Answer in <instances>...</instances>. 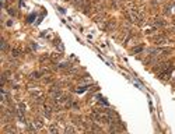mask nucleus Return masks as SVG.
<instances>
[{
    "instance_id": "10",
    "label": "nucleus",
    "mask_w": 175,
    "mask_h": 134,
    "mask_svg": "<svg viewBox=\"0 0 175 134\" xmlns=\"http://www.w3.org/2000/svg\"><path fill=\"white\" fill-rule=\"evenodd\" d=\"M9 13H10V14H11V16H14V14H16V11H14V10H11V8H10V10H9Z\"/></svg>"
},
{
    "instance_id": "5",
    "label": "nucleus",
    "mask_w": 175,
    "mask_h": 134,
    "mask_svg": "<svg viewBox=\"0 0 175 134\" xmlns=\"http://www.w3.org/2000/svg\"><path fill=\"white\" fill-rule=\"evenodd\" d=\"M34 126H35V128H42V127H44L42 120H41V119H37V120L34 122Z\"/></svg>"
},
{
    "instance_id": "2",
    "label": "nucleus",
    "mask_w": 175,
    "mask_h": 134,
    "mask_svg": "<svg viewBox=\"0 0 175 134\" xmlns=\"http://www.w3.org/2000/svg\"><path fill=\"white\" fill-rule=\"evenodd\" d=\"M20 55H21V49H18V48H13L11 49V56L13 57H18Z\"/></svg>"
},
{
    "instance_id": "8",
    "label": "nucleus",
    "mask_w": 175,
    "mask_h": 134,
    "mask_svg": "<svg viewBox=\"0 0 175 134\" xmlns=\"http://www.w3.org/2000/svg\"><path fill=\"white\" fill-rule=\"evenodd\" d=\"M49 131H51V133H55V131H57V127H56V124H52L51 127H49Z\"/></svg>"
},
{
    "instance_id": "7",
    "label": "nucleus",
    "mask_w": 175,
    "mask_h": 134,
    "mask_svg": "<svg viewBox=\"0 0 175 134\" xmlns=\"http://www.w3.org/2000/svg\"><path fill=\"white\" fill-rule=\"evenodd\" d=\"M64 131H66V133H74V127H72V126H66Z\"/></svg>"
},
{
    "instance_id": "1",
    "label": "nucleus",
    "mask_w": 175,
    "mask_h": 134,
    "mask_svg": "<svg viewBox=\"0 0 175 134\" xmlns=\"http://www.w3.org/2000/svg\"><path fill=\"white\" fill-rule=\"evenodd\" d=\"M153 41H154L157 45H165L167 42H168V39L165 38L164 35H157V36H154V38H153Z\"/></svg>"
},
{
    "instance_id": "3",
    "label": "nucleus",
    "mask_w": 175,
    "mask_h": 134,
    "mask_svg": "<svg viewBox=\"0 0 175 134\" xmlns=\"http://www.w3.org/2000/svg\"><path fill=\"white\" fill-rule=\"evenodd\" d=\"M115 27H116V21H113V20L107 21V29H113Z\"/></svg>"
},
{
    "instance_id": "9",
    "label": "nucleus",
    "mask_w": 175,
    "mask_h": 134,
    "mask_svg": "<svg viewBox=\"0 0 175 134\" xmlns=\"http://www.w3.org/2000/svg\"><path fill=\"white\" fill-rule=\"evenodd\" d=\"M6 49H7V43H6V41L3 39L1 41V50H6Z\"/></svg>"
},
{
    "instance_id": "6",
    "label": "nucleus",
    "mask_w": 175,
    "mask_h": 134,
    "mask_svg": "<svg viewBox=\"0 0 175 134\" xmlns=\"http://www.w3.org/2000/svg\"><path fill=\"white\" fill-rule=\"evenodd\" d=\"M52 60L53 61H59L60 60V59H62V56L59 55V53H53V55H52V57H51Z\"/></svg>"
},
{
    "instance_id": "4",
    "label": "nucleus",
    "mask_w": 175,
    "mask_h": 134,
    "mask_svg": "<svg viewBox=\"0 0 175 134\" xmlns=\"http://www.w3.org/2000/svg\"><path fill=\"white\" fill-rule=\"evenodd\" d=\"M154 27H164V20H161V18H156L154 20Z\"/></svg>"
}]
</instances>
